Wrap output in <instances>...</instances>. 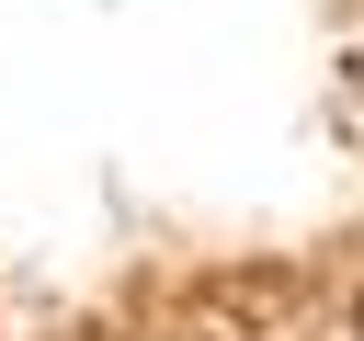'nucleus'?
<instances>
[{"mask_svg":"<svg viewBox=\"0 0 364 341\" xmlns=\"http://www.w3.org/2000/svg\"><path fill=\"white\" fill-rule=\"evenodd\" d=\"M353 330H364V307H353Z\"/></svg>","mask_w":364,"mask_h":341,"instance_id":"1","label":"nucleus"}]
</instances>
